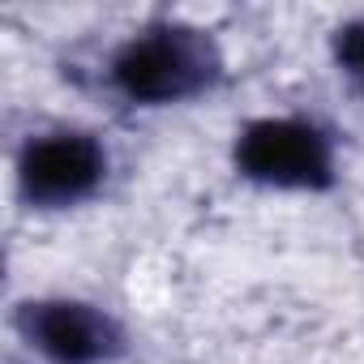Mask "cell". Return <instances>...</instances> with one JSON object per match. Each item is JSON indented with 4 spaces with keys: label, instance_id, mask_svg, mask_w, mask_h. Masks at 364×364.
<instances>
[{
    "label": "cell",
    "instance_id": "cell-1",
    "mask_svg": "<svg viewBox=\"0 0 364 364\" xmlns=\"http://www.w3.org/2000/svg\"><path fill=\"white\" fill-rule=\"evenodd\" d=\"M215 65L219 56L206 35L185 31V26H154L116 56L112 73L129 99L167 103V99H185L202 90L215 77Z\"/></svg>",
    "mask_w": 364,
    "mask_h": 364
},
{
    "label": "cell",
    "instance_id": "cell-2",
    "mask_svg": "<svg viewBox=\"0 0 364 364\" xmlns=\"http://www.w3.org/2000/svg\"><path fill=\"white\" fill-rule=\"evenodd\" d=\"M236 163L245 176L283 189L330 185V146L313 124L300 120H257L236 141Z\"/></svg>",
    "mask_w": 364,
    "mask_h": 364
},
{
    "label": "cell",
    "instance_id": "cell-3",
    "mask_svg": "<svg viewBox=\"0 0 364 364\" xmlns=\"http://www.w3.org/2000/svg\"><path fill=\"white\" fill-rule=\"evenodd\" d=\"M103 167L107 159L86 133H52L22 154V189L39 206H69L99 185Z\"/></svg>",
    "mask_w": 364,
    "mask_h": 364
},
{
    "label": "cell",
    "instance_id": "cell-4",
    "mask_svg": "<svg viewBox=\"0 0 364 364\" xmlns=\"http://www.w3.org/2000/svg\"><path fill=\"white\" fill-rule=\"evenodd\" d=\"M26 338L56 364H99L120 351V330L90 304L77 300H48L22 313Z\"/></svg>",
    "mask_w": 364,
    "mask_h": 364
},
{
    "label": "cell",
    "instance_id": "cell-5",
    "mask_svg": "<svg viewBox=\"0 0 364 364\" xmlns=\"http://www.w3.org/2000/svg\"><path fill=\"white\" fill-rule=\"evenodd\" d=\"M334 52H338V65L364 86V22H351V26H343L338 31V43H334Z\"/></svg>",
    "mask_w": 364,
    "mask_h": 364
}]
</instances>
